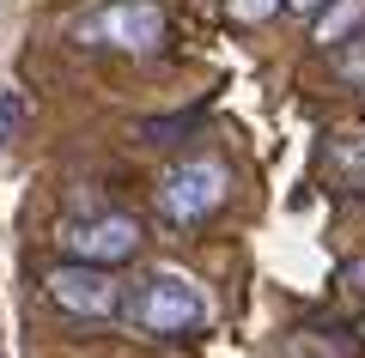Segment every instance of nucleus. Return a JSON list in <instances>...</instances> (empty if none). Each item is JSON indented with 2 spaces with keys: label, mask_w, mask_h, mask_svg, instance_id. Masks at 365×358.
<instances>
[{
  "label": "nucleus",
  "mask_w": 365,
  "mask_h": 358,
  "mask_svg": "<svg viewBox=\"0 0 365 358\" xmlns=\"http://www.w3.org/2000/svg\"><path fill=\"white\" fill-rule=\"evenodd\" d=\"M122 316L134 322L140 334H195L207 322V298L189 273H140V280L122 292Z\"/></svg>",
  "instance_id": "1"
},
{
  "label": "nucleus",
  "mask_w": 365,
  "mask_h": 358,
  "mask_svg": "<svg viewBox=\"0 0 365 358\" xmlns=\"http://www.w3.org/2000/svg\"><path fill=\"white\" fill-rule=\"evenodd\" d=\"M225 194H232V177L220 158H182L158 177V213H165V225L195 231L225 206Z\"/></svg>",
  "instance_id": "2"
},
{
  "label": "nucleus",
  "mask_w": 365,
  "mask_h": 358,
  "mask_svg": "<svg viewBox=\"0 0 365 358\" xmlns=\"http://www.w3.org/2000/svg\"><path fill=\"white\" fill-rule=\"evenodd\" d=\"M79 43L91 49H116V55H153L165 43V13L153 0H104L98 13H86L73 25Z\"/></svg>",
  "instance_id": "3"
},
{
  "label": "nucleus",
  "mask_w": 365,
  "mask_h": 358,
  "mask_svg": "<svg viewBox=\"0 0 365 358\" xmlns=\"http://www.w3.org/2000/svg\"><path fill=\"white\" fill-rule=\"evenodd\" d=\"M140 243H146V231H140V219L134 213H91L86 225H67L61 231V249H67V261H91V268H122V261H134L140 256Z\"/></svg>",
  "instance_id": "4"
},
{
  "label": "nucleus",
  "mask_w": 365,
  "mask_h": 358,
  "mask_svg": "<svg viewBox=\"0 0 365 358\" xmlns=\"http://www.w3.org/2000/svg\"><path fill=\"white\" fill-rule=\"evenodd\" d=\"M43 285H49V304L79 322H110L122 310V285L110 280V268H91V261H61Z\"/></svg>",
  "instance_id": "5"
},
{
  "label": "nucleus",
  "mask_w": 365,
  "mask_h": 358,
  "mask_svg": "<svg viewBox=\"0 0 365 358\" xmlns=\"http://www.w3.org/2000/svg\"><path fill=\"white\" fill-rule=\"evenodd\" d=\"M365 31V0H323L311 13V43L317 49H341Z\"/></svg>",
  "instance_id": "6"
},
{
  "label": "nucleus",
  "mask_w": 365,
  "mask_h": 358,
  "mask_svg": "<svg viewBox=\"0 0 365 358\" xmlns=\"http://www.w3.org/2000/svg\"><path fill=\"white\" fill-rule=\"evenodd\" d=\"M329 182L347 194H365V140L359 134H335L329 140Z\"/></svg>",
  "instance_id": "7"
},
{
  "label": "nucleus",
  "mask_w": 365,
  "mask_h": 358,
  "mask_svg": "<svg viewBox=\"0 0 365 358\" xmlns=\"http://www.w3.org/2000/svg\"><path fill=\"white\" fill-rule=\"evenodd\" d=\"M19 128H25V98L13 85H0V152L19 140Z\"/></svg>",
  "instance_id": "8"
},
{
  "label": "nucleus",
  "mask_w": 365,
  "mask_h": 358,
  "mask_svg": "<svg viewBox=\"0 0 365 358\" xmlns=\"http://www.w3.org/2000/svg\"><path fill=\"white\" fill-rule=\"evenodd\" d=\"M280 13V0H232V19L237 25H262V19Z\"/></svg>",
  "instance_id": "9"
},
{
  "label": "nucleus",
  "mask_w": 365,
  "mask_h": 358,
  "mask_svg": "<svg viewBox=\"0 0 365 358\" xmlns=\"http://www.w3.org/2000/svg\"><path fill=\"white\" fill-rule=\"evenodd\" d=\"M287 358H329V352H317V346H311V334H299V340L287 346Z\"/></svg>",
  "instance_id": "10"
},
{
  "label": "nucleus",
  "mask_w": 365,
  "mask_h": 358,
  "mask_svg": "<svg viewBox=\"0 0 365 358\" xmlns=\"http://www.w3.org/2000/svg\"><path fill=\"white\" fill-rule=\"evenodd\" d=\"M287 6H292V13H304V19H311L317 6H323V0H287Z\"/></svg>",
  "instance_id": "11"
}]
</instances>
